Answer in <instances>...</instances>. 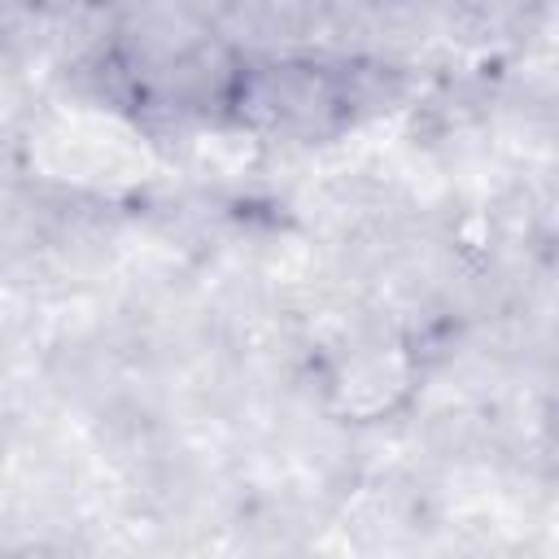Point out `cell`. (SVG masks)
I'll return each instance as SVG.
<instances>
[{
  "instance_id": "6da1fadb",
  "label": "cell",
  "mask_w": 559,
  "mask_h": 559,
  "mask_svg": "<svg viewBox=\"0 0 559 559\" xmlns=\"http://www.w3.org/2000/svg\"><path fill=\"white\" fill-rule=\"evenodd\" d=\"M9 559H70V555L57 550V546H22V550H13Z\"/></svg>"
}]
</instances>
